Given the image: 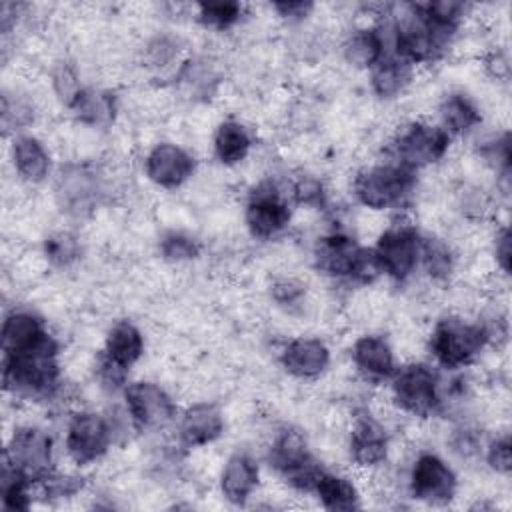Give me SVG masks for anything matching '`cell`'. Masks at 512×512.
I'll use <instances>...</instances> for the list:
<instances>
[{
    "label": "cell",
    "mask_w": 512,
    "mask_h": 512,
    "mask_svg": "<svg viewBox=\"0 0 512 512\" xmlns=\"http://www.w3.org/2000/svg\"><path fill=\"white\" fill-rule=\"evenodd\" d=\"M196 20L202 28L214 30V32H228L236 28L242 18L246 16V6L240 2H200L194 6Z\"/></svg>",
    "instance_id": "obj_31"
},
{
    "label": "cell",
    "mask_w": 512,
    "mask_h": 512,
    "mask_svg": "<svg viewBox=\"0 0 512 512\" xmlns=\"http://www.w3.org/2000/svg\"><path fill=\"white\" fill-rule=\"evenodd\" d=\"M180 48L182 46H180L178 38H174L170 34H158V36H154L146 44L144 56H146L148 66H152V68H166V66H170L178 58Z\"/></svg>",
    "instance_id": "obj_40"
},
{
    "label": "cell",
    "mask_w": 512,
    "mask_h": 512,
    "mask_svg": "<svg viewBox=\"0 0 512 512\" xmlns=\"http://www.w3.org/2000/svg\"><path fill=\"white\" fill-rule=\"evenodd\" d=\"M398 412L414 420H430L446 410V388L440 370L428 362L398 364L386 382Z\"/></svg>",
    "instance_id": "obj_3"
},
{
    "label": "cell",
    "mask_w": 512,
    "mask_h": 512,
    "mask_svg": "<svg viewBox=\"0 0 512 512\" xmlns=\"http://www.w3.org/2000/svg\"><path fill=\"white\" fill-rule=\"evenodd\" d=\"M478 156L500 176L504 182L510 178V136L508 132L492 134L480 140Z\"/></svg>",
    "instance_id": "obj_33"
},
{
    "label": "cell",
    "mask_w": 512,
    "mask_h": 512,
    "mask_svg": "<svg viewBox=\"0 0 512 512\" xmlns=\"http://www.w3.org/2000/svg\"><path fill=\"white\" fill-rule=\"evenodd\" d=\"M280 368L296 380H318L332 364V348L318 336H294L278 352Z\"/></svg>",
    "instance_id": "obj_16"
},
{
    "label": "cell",
    "mask_w": 512,
    "mask_h": 512,
    "mask_svg": "<svg viewBox=\"0 0 512 512\" xmlns=\"http://www.w3.org/2000/svg\"><path fill=\"white\" fill-rule=\"evenodd\" d=\"M414 172L392 160H380L358 168L350 182V192L366 210L386 212L402 208L416 190Z\"/></svg>",
    "instance_id": "obj_5"
},
{
    "label": "cell",
    "mask_w": 512,
    "mask_h": 512,
    "mask_svg": "<svg viewBox=\"0 0 512 512\" xmlns=\"http://www.w3.org/2000/svg\"><path fill=\"white\" fill-rule=\"evenodd\" d=\"M390 48V30L384 16L374 22L354 26L344 36L340 52L346 64H350L356 70L368 72Z\"/></svg>",
    "instance_id": "obj_19"
},
{
    "label": "cell",
    "mask_w": 512,
    "mask_h": 512,
    "mask_svg": "<svg viewBox=\"0 0 512 512\" xmlns=\"http://www.w3.org/2000/svg\"><path fill=\"white\" fill-rule=\"evenodd\" d=\"M146 352V338L138 324L132 320H116L104 336L100 360L130 374V370L142 360Z\"/></svg>",
    "instance_id": "obj_22"
},
{
    "label": "cell",
    "mask_w": 512,
    "mask_h": 512,
    "mask_svg": "<svg viewBox=\"0 0 512 512\" xmlns=\"http://www.w3.org/2000/svg\"><path fill=\"white\" fill-rule=\"evenodd\" d=\"M82 254L80 240L70 232H56L44 240V258L54 268L72 266Z\"/></svg>",
    "instance_id": "obj_34"
},
{
    "label": "cell",
    "mask_w": 512,
    "mask_h": 512,
    "mask_svg": "<svg viewBox=\"0 0 512 512\" xmlns=\"http://www.w3.org/2000/svg\"><path fill=\"white\" fill-rule=\"evenodd\" d=\"M450 446H452V450H454L458 456L470 458V456L482 452L484 442H482V438H480V434H478L476 428H472V426H460V428H456V430L452 432V436H450Z\"/></svg>",
    "instance_id": "obj_41"
},
{
    "label": "cell",
    "mask_w": 512,
    "mask_h": 512,
    "mask_svg": "<svg viewBox=\"0 0 512 512\" xmlns=\"http://www.w3.org/2000/svg\"><path fill=\"white\" fill-rule=\"evenodd\" d=\"M492 258L502 276L510 274V230L506 224L498 226L492 234Z\"/></svg>",
    "instance_id": "obj_42"
},
{
    "label": "cell",
    "mask_w": 512,
    "mask_h": 512,
    "mask_svg": "<svg viewBox=\"0 0 512 512\" xmlns=\"http://www.w3.org/2000/svg\"><path fill=\"white\" fill-rule=\"evenodd\" d=\"M292 200L276 180H260L246 196L244 226L254 240L270 242L280 238L292 224Z\"/></svg>",
    "instance_id": "obj_9"
},
{
    "label": "cell",
    "mask_w": 512,
    "mask_h": 512,
    "mask_svg": "<svg viewBox=\"0 0 512 512\" xmlns=\"http://www.w3.org/2000/svg\"><path fill=\"white\" fill-rule=\"evenodd\" d=\"M226 428L222 408L210 400H198L184 406L176 416L178 444L186 450L214 444Z\"/></svg>",
    "instance_id": "obj_17"
},
{
    "label": "cell",
    "mask_w": 512,
    "mask_h": 512,
    "mask_svg": "<svg viewBox=\"0 0 512 512\" xmlns=\"http://www.w3.org/2000/svg\"><path fill=\"white\" fill-rule=\"evenodd\" d=\"M34 118V108L28 100L16 96V100L10 98V94L4 92L2 96V124L6 130H12V134L26 132V126Z\"/></svg>",
    "instance_id": "obj_39"
},
{
    "label": "cell",
    "mask_w": 512,
    "mask_h": 512,
    "mask_svg": "<svg viewBox=\"0 0 512 512\" xmlns=\"http://www.w3.org/2000/svg\"><path fill=\"white\" fill-rule=\"evenodd\" d=\"M446 130L430 120L406 122L388 144V160L418 174L442 162L452 146Z\"/></svg>",
    "instance_id": "obj_6"
},
{
    "label": "cell",
    "mask_w": 512,
    "mask_h": 512,
    "mask_svg": "<svg viewBox=\"0 0 512 512\" xmlns=\"http://www.w3.org/2000/svg\"><path fill=\"white\" fill-rule=\"evenodd\" d=\"M48 332L50 328L38 312L30 308H12L4 314V320H2V332H0L2 352L26 346Z\"/></svg>",
    "instance_id": "obj_28"
},
{
    "label": "cell",
    "mask_w": 512,
    "mask_h": 512,
    "mask_svg": "<svg viewBox=\"0 0 512 512\" xmlns=\"http://www.w3.org/2000/svg\"><path fill=\"white\" fill-rule=\"evenodd\" d=\"M68 110L80 124L100 128L108 126L114 120L118 104L116 96L110 90L84 86L68 104Z\"/></svg>",
    "instance_id": "obj_27"
},
{
    "label": "cell",
    "mask_w": 512,
    "mask_h": 512,
    "mask_svg": "<svg viewBox=\"0 0 512 512\" xmlns=\"http://www.w3.org/2000/svg\"><path fill=\"white\" fill-rule=\"evenodd\" d=\"M266 462L280 480L302 494H310L322 470V464L310 450L306 434L294 426H284L274 432L266 450Z\"/></svg>",
    "instance_id": "obj_7"
},
{
    "label": "cell",
    "mask_w": 512,
    "mask_h": 512,
    "mask_svg": "<svg viewBox=\"0 0 512 512\" xmlns=\"http://www.w3.org/2000/svg\"><path fill=\"white\" fill-rule=\"evenodd\" d=\"M62 384L60 342L52 332L42 338L2 352V386L16 400H50Z\"/></svg>",
    "instance_id": "obj_1"
},
{
    "label": "cell",
    "mask_w": 512,
    "mask_h": 512,
    "mask_svg": "<svg viewBox=\"0 0 512 512\" xmlns=\"http://www.w3.org/2000/svg\"><path fill=\"white\" fill-rule=\"evenodd\" d=\"M254 148L252 130L238 118H226L216 124L212 134V156L222 166L242 164Z\"/></svg>",
    "instance_id": "obj_26"
},
{
    "label": "cell",
    "mask_w": 512,
    "mask_h": 512,
    "mask_svg": "<svg viewBox=\"0 0 512 512\" xmlns=\"http://www.w3.org/2000/svg\"><path fill=\"white\" fill-rule=\"evenodd\" d=\"M8 152H10L14 174L22 182L36 186L46 182L52 176V170H54L52 154L36 134H30V132L12 134Z\"/></svg>",
    "instance_id": "obj_20"
},
{
    "label": "cell",
    "mask_w": 512,
    "mask_h": 512,
    "mask_svg": "<svg viewBox=\"0 0 512 512\" xmlns=\"http://www.w3.org/2000/svg\"><path fill=\"white\" fill-rule=\"evenodd\" d=\"M492 344L494 332L486 320H470L460 314L438 318L428 334L432 364L450 374L474 366Z\"/></svg>",
    "instance_id": "obj_2"
},
{
    "label": "cell",
    "mask_w": 512,
    "mask_h": 512,
    "mask_svg": "<svg viewBox=\"0 0 512 512\" xmlns=\"http://www.w3.org/2000/svg\"><path fill=\"white\" fill-rule=\"evenodd\" d=\"M260 486V464L248 452L230 454L218 474L220 496L232 506H244Z\"/></svg>",
    "instance_id": "obj_21"
},
{
    "label": "cell",
    "mask_w": 512,
    "mask_h": 512,
    "mask_svg": "<svg viewBox=\"0 0 512 512\" xmlns=\"http://www.w3.org/2000/svg\"><path fill=\"white\" fill-rule=\"evenodd\" d=\"M158 252L160 258L170 264H186L200 258L202 244L188 232L170 230L158 240Z\"/></svg>",
    "instance_id": "obj_32"
},
{
    "label": "cell",
    "mask_w": 512,
    "mask_h": 512,
    "mask_svg": "<svg viewBox=\"0 0 512 512\" xmlns=\"http://www.w3.org/2000/svg\"><path fill=\"white\" fill-rule=\"evenodd\" d=\"M310 494L330 512H350L362 508V494L358 484L342 472H334L322 466Z\"/></svg>",
    "instance_id": "obj_24"
},
{
    "label": "cell",
    "mask_w": 512,
    "mask_h": 512,
    "mask_svg": "<svg viewBox=\"0 0 512 512\" xmlns=\"http://www.w3.org/2000/svg\"><path fill=\"white\" fill-rule=\"evenodd\" d=\"M406 492L422 504H450L458 494V474L438 452L420 450L408 466Z\"/></svg>",
    "instance_id": "obj_12"
},
{
    "label": "cell",
    "mask_w": 512,
    "mask_h": 512,
    "mask_svg": "<svg viewBox=\"0 0 512 512\" xmlns=\"http://www.w3.org/2000/svg\"><path fill=\"white\" fill-rule=\"evenodd\" d=\"M436 124H440L452 140L464 138L480 128L482 112L466 92L454 90L440 98Z\"/></svg>",
    "instance_id": "obj_25"
},
{
    "label": "cell",
    "mask_w": 512,
    "mask_h": 512,
    "mask_svg": "<svg viewBox=\"0 0 512 512\" xmlns=\"http://www.w3.org/2000/svg\"><path fill=\"white\" fill-rule=\"evenodd\" d=\"M276 16L280 20H284L286 24H302L312 12H314V4L312 2H302V0H294V2H274L270 6Z\"/></svg>",
    "instance_id": "obj_43"
},
{
    "label": "cell",
    "mask_w": 512,
    "mask_h": 512,
    "mask_svg": "<svg viewBox=\"0 0 512 512\" xmlns=\"http://www.w3.org/2000/svg\"><path fill=\"white\" fill-rule=\"evenodd\" d=\"M116 440L112 418L96 410H76L68 416L64 426V452L78 468L100 462Z\"/></svg>",
    "instance_id": "obj_10"
},
{
    "label": "cell",
    "mask_w": 512,
    "mask_h": 512,
    "mask_svg": "<svg viewBox=\"0 0 512 512\" xmlns=\"http://www.w3.org/2000/svg\"><path fill=\"white\" fill-rule=\"evenodd\" d=\"M422 236L412 222L396 220L388 224L370 246L380 276L396 284L408 282L420 270Z\"/></svg>",
    "instance_id": "obj_8"
},
{
    "label": "cell",
    "mask_w": 512,
    "mask_h": 512,
    "mask_svg": "<svg viewBox=\"0 0 512 512\" xmlns=\"http://www.w3.org/2000/svg\"><path fill=\"white\" fill-rule=\"evenodd\" d=\"M196 168V156L182 144L170 140L152 144L142 162L146 180L162 190L182 188L196 174Z\"/></svg>",
    "instance_id": "obj_15"
},
{
    "label": "cell",
    "mask_w": 512,
    "mask_h": 512,
    "mask_svg": "<svg viewBox=\"0 0 512 512\" xmlns=\"http://www.w3.org/2000/svg\"><path fill=\"white\" fill-rule=\"evenodd\" d=\"M370 90L380 100H394L408 90L416 68L392 48L366 72Z\"/></svg>",
    "instance_id": "obj_23"
},
{
    "label": "cell",
    "mask_w": 512,
    "mask_h": 512,
    "mask_svg": "<svg viewBox=\"0 0 512 512\" xmlns=\"http://www.w3.org/2000/svg\"><path fill=\"white\" fill-rule=\"evenodd\" d=\"M458 256L448 240L432 234L422 236L420 270L434 284H446L456 272Z\"/></svg>",
    "instance_id": "obj_29"
},
{
    "label": "cell",
    "mask_w": 512,
    "mask_h": 512,
    "mask_svg": "<svg viewBox=\"0 0 512 512\" xmlns=\"http://www.w3.org/2000/svg\"><path fill=\"white\" fill-rule=\"evenodd\" d=\"M312 264L334 282L368 284L380 276L370 246H362L344 230H330L314 242Z\"/></svg>",
    "instance_id": "obj_4"
},
{
    "label": "cell",
    "mask_w": 512,
    "mask_h": 512,
    "mask_svg": "<svg viewBox=\"0 0 512 512\" xmlns=\"http://www.w3.org/2000/svg\"><path fill=\"white\" fill-rule=\"evenodd\" d=\"M482 456L486 466L498 474V476H508L512 470V442L508 432L492 436L488 442L482 446Z\"/></svg>",
    "instance_id": "obj_36"
},
{
    "label": "cell",
    "mask_w": 512,
    "mask_h": 512,
    "mask_svg": "<svg viewBox=\"0 0 512 512\" xmlns=\"http://www.w3.org/2000/svg\"><path fill=\"white\" fill-rule=\"evenodd\" d=\"M346 450L350 462L356 468L378 470L390 458L392 438L378 416H374L366 408H360L352 414L346 436Z\"/></svg>",
    "instance_id": "obj_14"
},
{
    "label": "cell",
    "mask_w": 512,
    "mask_h": 512,
    "mask_svg": "<svg viewBox=\"0 0 512 512\" xmlns=\"http://www.w3.org/2000/svg\"><path fill=\"white\" fill-rule=\"evenodd\" d=\"M288 196L292 204L308 206V208H320L326 202V188L322 180L314 174H300L296 176L288 186Z\"/></svg>",
    "instance_id": "obj_35"
},
{
    "label": "cell",
    "mask_w": 512,
    "mask_h": 512,
    "mask_svg": "<svg viewBox=\"0 0 512 512\" xmlns=\"http://www.w3.org/2000/svg\"><path fill=\"white\" fill-rule=\"evenodd\" d=\"M50 84H52V90L56 94V98L68 108V104L74 100V96L84 88L80 84V78H78V72L74 68V64L66 62V60H60L56 62V66L52 68L50 72Z\"/></svg>",
    "instance_id": "obj_38"
},
{
    "label": "cell",
    "mask_w": 512,
    "mask_h": 512,
    "mask_svg": "<svg viewBox=\"0 0 512 512\" xmlns=\"http://www.w3.org/2000/svg\"><path fill=\"white\" fill-rule=\"evenodd\" d=\"M124 414L138 432H160L176 424L180 412L172 394L156 380H130L122 390Z\"/></svg>",
    "instance_id": "obj_11"
},
{
    "label": "cell",
    "mask_w": 512,
    "mask_h": 512,
    "mask_svg": "<svg viewBox=\"0 0 512 512\" xmlns=\"http://www.w3.org/2000/svg\"><path fill=\"white\" fill-rule=\"evenodd\" d=\"M350 362L366 384H386L398 368L396 352L382 334H360L350 346Z\"/></svg>",
    "instance_id": "obj_18"
},
{
    "label": "cell",
    "mask_w": 512,
    "mask_h": 512,
    "mask_svg": "<svg viewBox=\"0 0 512 512\" xmlns=\"http://www.w3.org/2000/svg\"><path fill=\"white\" fill-rule=\"evenodd\" d=\"M98 194V182L94 174H90L86 168L74 166L60 174L58 184V198L66 210L80 212L90 206V202L96 200Z\"/></svg>",
    "instance_id": "obj_30"
},
{
    "label": "cell",
    "mask_w": 512,
    "mask_h": 512,
    "mask_svg": "<svg viewBox=\"0 0 512 512\" xmlns=\"http://www.w3.org/2000/svg\"><path fill=\"white\" fill-rule=\"evenodd\" d=\"M270 298L278 308L292 312L298 310L306 300V286L298 278L282 276L270 284Z\"/></svg>",
    "instance_id": "obj_37"
},
{
    "label": "cell",
    "mask_w": 512,
    "mask_h": 512,
    "mask_svg": "<svg viewBox=\"0 0 512 512\" xmlns=\"http://www.w3.org/2000/svg\"><path fill=\"white\" fill-rule=\"evenodd\" d=\"M4 466L20 472L30 482L42 480L54 472L52 436L36 424L14 428L4 448Z\"/></svg>",
    "instance_id": "obj_13"
}]
</instances>
